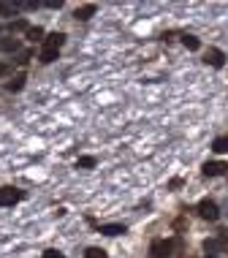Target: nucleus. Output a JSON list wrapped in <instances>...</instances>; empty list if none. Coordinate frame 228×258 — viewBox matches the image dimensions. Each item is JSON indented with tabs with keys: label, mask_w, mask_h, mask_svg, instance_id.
Returning <instances> with one entry per match:
<instances>
[{
	"label": "nucleus",
	"mask_w": 228,
	"mask_h": 258,
	"mask_svg": "<svg viewBox=\"0 0 228 258\" xmlns=\"http://www.w3.org/2000/svg\"><path fill=\"white\" fill-rule=\"evenodd\" d=\"M93 14H95V6H93V3H87V6H79V8H76V14H74V17H76V19H82V22H84V19H90Z\"/></svg>",
	"instance_id": "9"
},
{
	"label": "nucleus",
	"mask_w": 228,
	"mask_h": 258,
	"mask_svg": "<svg viewBox=\"0 0 228 258\" xmlns=\"http://www.w3.org/2000/svg\"><path fill=\"white\" fill-rule=\"evenodd\" d=\"M226 169L228 166L223 160H209V163H204V177H223Z\"/></svg>",
	"instance_id": "5"
},
{
	"label": "nucleus",
	"mask_w": 228,
	"mask_h": 258,
	"mask_svg": "<svg viewBox=\"0 0 228 258\" xmlns=\"http://www.w3.org/2000/svg\"><path fill=\"white\" fill-rule=\"evenodd\" d=\"M199 215L204 217V220H217V204L215 201H209V199H204V201H199Z\"/></svg>",
	"instance_id": "2"
},
{
	"label": "nucleus",
	"mask_w": 228,
	"mask_h": 258,
	"mask_svg": "<svg viewBox=\"0 0 228 258\" xmlns=\"http://www.w3.org/2000/svg\"><path fill=\"white\" fill-rule=\"evenodd\" d=\"M182 44H185V47L190 49V52H196V49L201 47V41L196 38V35H185V38H182Z\"/></svg>",
	"instance_id": "15"
},
{
	"label": "nucleus",
	"mask_w": 228,
	"mask_h": 258,
	"mask_svg": "<svg viewBox=\"0 0 228 258\" xmlns=\"http://www.w3.org/2000/svg\"><path fill=\"white\" fill-rule=\"evenodd\" d=\"M204 250L209 253V256H217V253L223 250V239H204Z\"/></svg>",
	"instance_id": "8"
},
{
	"label": "nucleus",
	"mask_w": 228,
	"mask_h": 258,
	"mask_svg": "<svg viewBox=\"0 0 228 258\" xmlns=\"http://www.w3.org/2000/svg\"><path fill=\"white\" fill-rule=\"evenodd\" d=\"M212 150H215L217 155L228 153V136H217V139H215V144H212Z\"/></svg>",
	"instance_id": "11"
},
{
	"label": "nucleus",
	"mask_w": 228,
	"mask_h": 258,
	"mask_svg": "<svg viewBox=\"0 0 228 258\" xmlns=\"http://www.w3.org/2000/svg\"><path fill=\"white\" fill-rule=\"evenodd\" d=\"M22 199V190L17 188H0V206H14Z\"/></svg>",
	"instance_id": "1"
},
{
	"label": "nucleus",
	"mask_w": 228,
	"mask_h": 258,
	"mask_svg": "<svg viewBox=\"0 0 228 258\" xmlns=\"http://www.w3.org/2000/svg\"><path fill=\"white\" fill-rule=\"evenodd\" d=\"M41 258H65V256H63V253H60V250H47V253H44Z\"/></svg>",
	"instance_id": "20"
},
{
	"label": "nucleus",
	"mask_w": 228,
	"mask_h": 258,
	"mask_svg": "<svg viewBox=\"0 0 228 258\" xmlns=\"http://www.w3.org/2000/svg\"><path fill=\"white\" fill-rule=\"evenodd\" d=\"M101 234H106V236H120V234H125V226H123V223H106V226H101Z\"/></svg>",
	"instance_id": "7"
},
{
	"label": "nucleus",
	"mask_w": 228,
	"mask_h": 258,
	"mask_svg": "<svg viewBox=\"0 0 228 258\" xmlns=\"http://www.w3.org/2000/svg\"><path fill=\"white\" fill-rule=\"evenodd\" d=\"M76 166H79V169H93V166H95V158H93V155H84V158L76 160Z\"/></svg>",
	"instance_id": "17"
},
{
	"label": "nucleus",
	"mask_w": 228,
	"mask_h": 258,
	"mask_svg": "<svg viewBox=\"0 0 228 258\" xmlns=\"http://www.w3.org/2000/svg\"><path fill=\"white\" fill-rule=\"evenodd\" d=\"M41 63H52V60H57V52H47V49H41Z\"/></svg>",
	"instance_id": "19"
},
{
	"label": "nucleus",
	"mask_w": 228,
	"mask_h": 258,
	"mask_svg": "<svg viewBox=\"0 0 228 258\" xmlns=\"http://www.w3.org/2000/svg\"><path fill=\"white\" fill-rule=\"evenodd\" d=\"M187 258H190V256H187Z\"/></svg>",
	"instance_id": "24"
},
{
	"label": "nucleus",
	"mask_w": 228,
	"mask_h": 258,
	"mask_svg": "<svg viewBox=\"0 0 228 258\" xmlns=\"http://www.w3.org/2000/svg\"><path fill=\"white\" fill-rule=\"evenodd\" d=\"M171 242H166V239H158L155 245H152V256L155 258H169V253H171Z\"/></svg>",
	"instance_id": "6"
},
{
	"label": "nucleus",
	"mask_w": 228,
	"mask_h": 258,
	"mask_svg": "<svg viewBox=\"0 0 228 258\" xmlns=\"http://www.w3.org/2000/svg\"><path fill=\"white\" fill-rule=\"evenodd\" d=\"M25 35H27V38H30V41H44V30L41 27H27V33H25Z\"/></svg>",
	"instance_id": "14"
},
{
	"label": "nucleus",
	"mask_w": 228,
	"mask_h": 258,
	"mask_svg": "<svg viewBox=\"0 0 228 258\" xmlns=\"http://www.w3.org/2000/svg\"><path fill=\"white\" fill-rule=\"evenodd\" d=\"M44 6H47V8H60V6H63V0H47Z\"/></svg>",
	"instance_id": "21"
},
{
	"label": "nucleus",
	"mask_w": 228,
	"mask_h": 258,
	"mask_svg": "<svg viewBox=\"0 0 228 258\" xmlns=\"http://www.w3.org/2000/svg\"><path fill=\"white\" fill-rule=\"evenodd\" d=\"M6 74H8V65H3V63H0V77H6Z\"/></svg>",
	"instance_id": "22"
},
{
	"label": "nucleus",
	"mask_w": 228,
	"mask_h": 258,
	"mask_svg": "<svg viewBox=\"0 0 228 258\" xmlns=\"http://www.w3.org/2000/svg\"><path fill=\"white\" fill-rule=\"evenodd\" d=\"M8 30H11V33L14 30H25V33H27V22H25V19H17V22L8 25Z\"/></svg>",
	"instance_id": "18"
},
{
	"label": "nucleus",
	"mask_w": 228,
	"mask_h": 258,
	"mask_svg": "<svg viewBox=\"0 0 228 258\" xmlns=\"http://www.w3.org/2000/svg\"><path fill=\"white\" fill-rule=\"evenodd\" d=\"M22 87H25V74H17V77L8 82V90H11V93H19Z\"/></svg>",
	"instance_id": "12"
},
{
	"label": "nucleus",
	"mask_w": 228,
	"mask_h": 258,
	"mask_svg": "<svg viewBox=\"0 0 228 258\" xmlns=\"http://www.w3.org/2000/svg\"><path fill=\"white\" fill-rule=\"evenodd\" d=\"M63 44H65V35L63 33H49L47 38H44V49H47V52H60Z\"/></svg>",
	"instance_id": "3"
},
{
	"label": "nucleus",
	"mask_w": 228,
	"mask_h": 258,
	"mask_svg": "<svg viewBox=\"0 0 228 258\" xmlns=\"http://www.w3.org/2000/svg\"><path fill=\"white\" fill-rule=\"evenodd\" d=\"M84 258H106V250H101V247H87V250H84Z\"/></svg>",
	"instance_id": "16"
},
{
	"label": "nucleus",
	"mask_w": 228,
	"mask_h": 258,
	"mask_svg": "<svg viewBox=\"0 0 228 258\" xmlns=\"http://www.w3.org/2000/svg\"><path fill=\"white\" fill-rule=\"evenodd\" d=\"M206 258H220V256H206Z\"/></svg>",
	"instance_id": "23"
},
{
	"label": "nucleus",
	"mask_w": 228,
	"mask_h": 258,
	"mask_svg": "<svg viewBox=\"0 0 228 258\" xmlns=\"http://www.w3.org/2000/svg\"><path fill=\"white\" fill-rule=\"evenodd\" d=\"M17 3H0V17H14L17 14Z\"/></svg>",
	"instance_id": "13"
},
{
	"label": "nucleus",
	"mask_w": 228,
	"mask_h": 258,
	"mask_svg": "<svg viewBox=\"0 0 228 258\" xmlns=\"http://www.w3.org/2000/svg\"><path fill=\"white\" fill-rule=\"evenodd\" d=\"M0 49H3V52H19V38H3Z\"/></svg>",
	"instance_id": "10"
},
{
	"label": "nucleus",
	"mask_w": 228,
	"mask_h": 258,
	"mask_svg": "<svg viewBox=\"0 0 228 258\" xmlns=\"http://www.w3.org/2000/svg\"><path fill=\"white\" fill-rule=\"evenodd\" d=\"M204 63L212 65V68H223V65H226V52H220V49H209V52L204 54Z\"/></svg>",
	"instance_id": "4"
}]
</instances>
